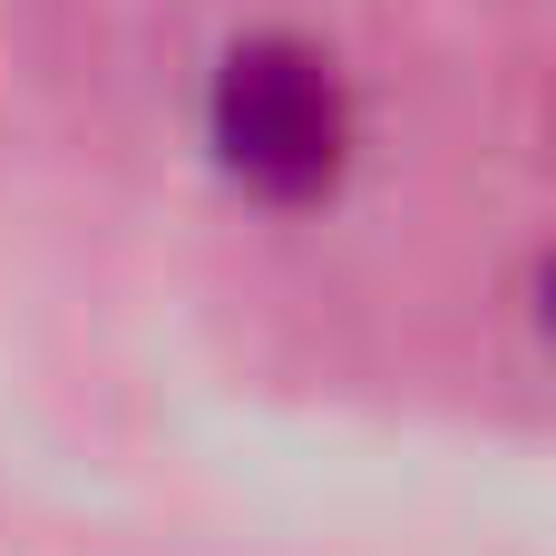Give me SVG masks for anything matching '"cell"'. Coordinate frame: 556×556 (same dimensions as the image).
<instances>
[{
    "mask_svg": "<svg viewBox=\"0 0 556 556\" xmlns=\"http://www.w3.org/2000/svg\"><path fill=\"white\" fill-rule=\"evenodd\" d=\"M352 88L332 68V49H313L303 29H244L215 49L205 68V156L264 195V205H313L342 186L352 166Z\"/></svg>",
    "mask_w": 556,
    "mask_h": 556,
    "instance_id": "cell-1",
    "label": "cell"
}]
</instances>
